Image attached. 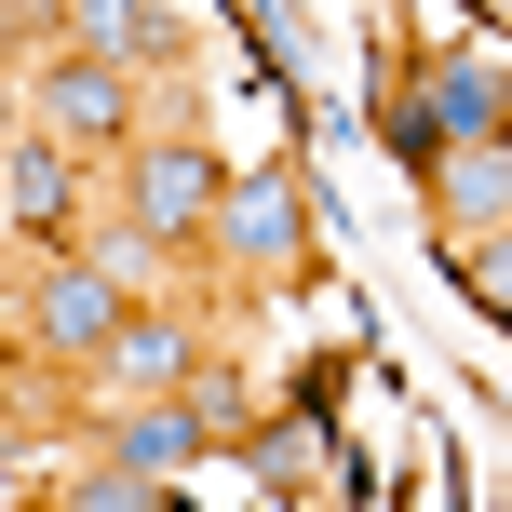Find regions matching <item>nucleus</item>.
<instances>
[{"label":"nucleus","instance_id":"nucleus-1","mask_svg":"<svg viewBox=\"0 0 512 512\" xmlns=\"http://www.w3.org/2000/svg\"><path fill=\"white\" fill-rule=\"evenodd\" d=\"M135 283L108 270V243H41L14 270V364H54V378H81V364L122 337Z\"/></svg>","mask_w":512,"mask_h":512},{"label":"nucleus","instance_id":"nucleus-2","mask_svg":"<svg viewBox=\"0 0 512 512\" xmlns=\"http://www.w3.org/2000/svg\"><path fill=\"white\" fill-rule=\"evenodd\" d=\"M216 203H230V149L203 122H149L135 149H108V216H135L162 256H203Z\"/></svg>","mask_w":512,"mask_h":512},{"label":"nucleus","instance_id":"nucleus-3","mask_svg":"<svg viewBox=\"0 0 512 512\" xmlns=\"http://www.w3.org/2000/svg\"><path fill=\"white\" fill-rule=\"evenodd\" d=\"M203 270H216V283H256V297H283V283H324L297 162H256V176H230V203H216V230H203Z\"/></svg>","mask_w":512,"mask_h":512},{"label":"nucleus","instance_id":"nucleus-4","mask_svg":"<svg viewBox=\"0 0 512 512\" xmlns=\"http://www.w3.org/2000/svg\"><path fill=\"white\" fill-rule=\"evenodd\" d=\"M27 108H41L68 149H135L149 135V68H122V54H41V81H27Z\"/></svg>","mask_w":512,"mask_h":512},{"label":"nucleus","instance_id":"nucleus-5","mask_svg":"<svg viewBox=\"0 0 512 512\" xmlns=\"http://www.w3.org/2000/svg\"><path fill=\"white\" fill-rule=\"evenodd\" d=\"M81 162H95V149H68L41 108L14 122V149H0V216H14V256L68 243V216H81Z\"/></svg>","mask_w":512,"mask_h":512},{"label":"nucleus","instance_id":"nucleus-6","mask_svg":"<svg viewBox=\"0 0 512 512\" xmlns=\"http://www.w3.org/2000/svg\"><path fill=\"white\" fill-rule=\"evenodd\" d=\"M189 364H203V324L135 297V310H122V337L81 364V391H95V405H149V391H189Z\"/></svg>","mask_w":512,"mask_h":512},{"label":"nucleus","instance_id":"nucleus-7","mask_svg":"<svg viewBox=\"0 0 512 512\" xmlns=\"http://www.w3.org/2000/svg\"><path fill=\"white\" fill-rule=\"evenodd\" d=\"M432 203V243H472V230H512V135H459V149L418 176Z\"/></svg>","mask_w":512,"mask_h":512},{"label":"nucleus","instance_id":"nucleus-8","mask_svg":"<svg viewBox=\"0 0 512 512\" xmlns=\"http://www.w3.org/2000/svg\"><path fill=\"white\" fill-rule=\"evenodd\" d=\"M405 95L432 108L445 135H512V68H499L486 41H445V54H418V68H405Z\"/></svg>","mask_w":512,"mask_h":512},{"label":"nucleus","instance_id":"nucleus-9","mask_svg":"<svg viewBox=\"0 0 512 512\" xmlns=\"http://www.w3.org/2000/svg\"><path fill=\"white\" fill-rule=\"evenodd\" d=\"M54 54H122V68H189L162 0H54Z\"/></svg>","mask_w":512,"mask_h":512},{"label":"nucleus","instance_id":"nucleus-10","mask_svg":"<svg viewBox=\"0 0 512 512\" xmlns=\"http://www.w3.org/2000/svg\"><path fill=\"white\" fill-rule=\"evenodd\" d=\"M108 459L149 472V486H176L189 459H216V432H203V405H189V391H149V405H108Z\"/></svg>","mask_w":512,"mask_h":512},{"label":"nucleus","instance_id":"nucleus-11","mask_svg":"<svg viewBox=\"0 0 512 512\" xmlns=\"http://www.w3.org/2000/svg\"><path fill=\"white\" fill-rule=\"evenodd\" d=\"M41 499H54V512H149L162 486H149V472H122V459H108V445H95V459H81V472H41Z\"/></svg>","mask_w":512,"mask_h":512},{"label":"nucleus","instance_id":"nucleus-12","mask_svg":"<svg viewBox=\"0 0 512 512\" xmlns=\"http://www.w3.org/2000/svg\"><path fill=\"white\" fill-rule=\"evenodd\" d=\"M432 256H445V283H459L472 310L512 324V230H472V243H432Z\"/></svg>","mask_w":512,"mask_h":512},{"label":"nucleus","instance_id":"nucleus-13","mask_svg":"<svg viewBox=\"0 0 512 512\" xmlns=\"http://www.w3.org/2000/svg\"><path fill=\"white\" fill-rule=\"evenodd\" d=\"M310 418H324V405H297V418H270V432H256V472H270L283 499H297V486H310V459H324V445H310Z\"/></svg>","mask_w":512,"mask_h":512},{"label":"nucleus","instance_id":"nucleus-14","mask_svg":"<svg viewBox=\"0 0 512 512\" xmlns=\"http://www.w3.org/2000/svg\"><path fill=\"white\" fill-rule=\"evenodd\" d=\"M189 405H203V432H216V445H256V418H243V378H230L216 351L189 364Z\"/></svg>","mask_w":512,"mask_h":512},{"label":"nucleus","instance_id":"nucleus-15","mask_svg":"<svg viewBox=\"0 0 512 512\" xmlns=\"http://www.w3.org/2000/svg\"><path fill=\"white\" fill-rule=\"evenodd\" d=\"M472 14H486V27H512V0H472Z\"/></svg>","mask_w":512,"mask_h":512}]
</instances>
